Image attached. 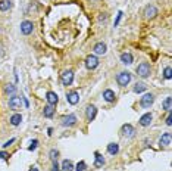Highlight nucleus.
I'll return each instance as SVG.
<instances>
[{
  "mask_svg": "<svg viewBox=\"0 0 172 171\" xmlns=\"http://www.w3.org/2000/svg\"><path fill=\"white\" fill-rule=\"evenodd\" d=\"M152 120H153V115L150 114V112H147V114H144L141 118H140V126H143V127L150 126Z\"/></svg>",
  "mask_w": 172,
  "mask_h": 171,
  "instance_id": "nucleus-14",
  "label": "nucleus"
},
{
  "mask_svg": "<svg viewBox=\"0 0 172 171\" xmlns=\"http://www.w3.org/2000/svg\"><path fill=\"white\" fill-rule=\"evenodd\" d=\"M33 30H34V24L31 22V21H24V22L21 24V33H22L24 35H29L33 33Z\"/></svg>",
  "mask_w": 172,
  "mask_h": 171,
  "instance_id": "nucleus-7",
  "label": "nucleus"
},
{
  "mask_svg": "<svg viewBox=\"0 0 172 171\" xmlns=\"http://www.w3.org/2000/svg\"><path fill=\"white\" fill-rule=\"evenodd\" d=\"M94 156H96L94 167H103V165H105V158H103V156H102V155H100L99 152H96Z\"/></svg>",
  "mask_w": 172,
  "mask_h": 171,
  "instance_id": "nucleus-22",
  "label": "nucleus"
},
{
  "mask_svg": "<svg viewBox=\"0 0 172 171\" xmlns=\"http://www.w3.org/2000/svg\"><path fill=\"white\" fill-rule=\"evenodd\" d=\"M150 71H152V68H150V65L147 62L140 63L138 67H137V74H138L140 77H143V78H147V77H149Z\"/></svg>",
  "mask_w": 172,
  "mask_h": 171,
  "instance_id": "nucleus-2",
  "label": "nucleus"
},
{
  "mask_svg": "<svg viewBox=\"0 0 172 171\" xmlns=\"http://www.w3.org/2000/svg\"><path fill=\"white\" fill-rule=\"evenodd\" d=\"M163 77H165L166 80H169V78L172 77V74H171V67H166V68H165V71H163Z\"/></svg>",
  "mask_w": 172,
  "mask_h": 171,
  "instance_id": "nucleus-30",
  "label": "nucleus"
},
{
  "mask_svg": "<svg viewBox=\"0 0 172 171\" xmlns=\"http://www.w3.org/2000/svg\"><path fill=\"white\" fill-rule=\"evenodd\" d=\"M3 55H5V52H3V49H2V47H0V58L3 56Z\"/></svg>",
  "mask_w": 172,
  "mask_h": 171,
  "instance_id": "nucleus-37",
  "label": "nucleus"
},
{
  "mask_svg": "<svg viewBox=\"0 0 172 171\" xmlns=\"http://www.w3.org/2000/svg\"><path fill=\"white\" fill-rule=\"evenodd\" d=\"M97 65H99V59H97V56H94V55H88V56L85 58V67H87L88 69L97 68Z\"/></svg>",
  "mask_w": 172,
  "mask_h": 171,
  "instance_id": "nucleus-6",
  "label": "nucleus"
},
{
  "mask_svg": "<svg viewBox=\"0 0 172 171\" xmlns=\"http://www.w3.org/2000/svg\"><path fill=\"white\" fill-rule=\"evenodd\" d=\"M153 102H155V96L152 95V93H147V95H144V96L141 97V100H140V105L143 106V108H150L152 105H153Z\"/></svg>",
  "mask_w": 172,
  "mask_h": 171,
  "instance_id": "nucleus-3",
  "label": "nucleus"
},
{
  "mask_svg": "<svg viewBox=\"0 0 172 171\" xmlns=\"http://www.w3.org/2000/svg\"><path fill=\"white\" fill-rule=\"evenodd\" d=\"M21 121H22V117L21 114H15L11 117V124L12 126H19L21 124Z\"/></svg>",
  "mask_w": 172,
  "mask_h": 171,
  "instance_id": "nucleus-23",
  "label": "nucleus"
},
{
  "mask_svg": "<svg viewBox=\"0 0 172 171\" xmlns=\"http://www.w3.org/2000/svg\"><path fill=\"white\" fill-rule=\"evenodd\" d=\"M37 145H38V140H33V142H31V146L28 148V150H35Z\"/></svg>",
  "mask_w": 172,
  "mask_h": 171,
  "instance_id": "nucleus-31",
  "label": "nucleus"
},
{
  "mask_svg": "<svg viewBox=\"0 0 172 171\" xmlns=\"http://www.w3.org/2000/svg\"><path fill=\"white\" fill-rule=\"evenodd\" d=\"M5 91L7 93V95H13V93L16 91V87H15L13 84H7L6 86V89H5Z\"/></svg>",
  "mask_w": 172,
  "mask_h": 171,
  "instance_id": "nucleus-27",
  "label": "nucleus"
},
{
  "mask_svg": "<svg viewBox=\"0 0 172 171\" xmlns=\"http://www.w3.org/2000/svg\"><path fill=\"white\" fill-rule=\"evenodd\" d=\"M96 115H97V109H96V106L94 105H88L87 109H85V117H87V120L93 121L96 118Z\"/></svg>",
  "mask_w": 172,
  "mask_h": 171,
  "instance_id": "nucleus-8",
  "label": "nucleus"
},
{
  "mask_svg": "<svg viewBox=\"0 0 172 171\" xmlns=\"http://www.w3.org/2000/svg\"><path fill=\"white\" fill-rule=\"evenodd\" d=\"M116 81H118V84L121 86V87H125V86H128V83L131 81V74H129L128 71H122V72H119V74H118Z\"/></svg>",
  "mask_w": 172,
  "mask_h": 171,
  "instance_id": "nucleus-1",
  "label": "nucleus"
},
{
  "mask_svg": "<svg viewBox=\"0 0 172 171\" xmlns=\"http://www.w3.org/2000/svg\"><path fill=\"white\" fill-rule=\"evenodd\" d=\"M11 7H12V0H2L0 2V11L2 12L9 11Z\"/></svg>",
  "mask_w": 172,
  "mask_h": 171,
  "instance_id": "nucleus-20",
  "label": "nucleus"
},
{
  "mask_svg": "<svg viewBox=\"0 0 172 171\" xmlns=\"http://www.w3.org/2000/svg\"><path fill=\"white\" fill-rule=\"evenodd\" d=\"M62 83H63V86H71L74 81V72L71 71V69H68V71H63L62 72Z\"/></svg>",
  "mask_w": 172,
  "mask_h": 171,
  "instance_id": "nucleus-5",
  "label": "nucleus"
},
{
  "mask_svg": "<svg viewBox=\"0 0 172 171\" xmlns=\"http://www.w3.org/2000/svg\"><path fill=\"white\" fill-rule=\"evenodd\" d=\"M9 108L15 109V111H16V109H21L22 108V97L15 96V95H13V96L9 99Z\"/></svg>",
  "mask_w": 172,
  "mask_h": 171,
  "instance_id": "nucleus-4",
  "label": "nucleus"
},
{
  "mask_svg": "<svg viewBox=\"0 0 172 171\" xmlns=\"http://www.w3.org/2000/svg\"><path fill=\"white\" fill-rule=\"evenodd\" d=\"M121 62L124 65H131L133 63V55L131 53H122L121 55Z\"/></svg>",
  "mask_w": 172,
  "mask_h": 171,
  "instance_id": "nucleus-17",
  "label": "nucleus"
},
{
  "mask_svg": "<svg viewBox=\"0 0 172 171\" xmlns=\"http://www.w3.org/2000/svg\"><path fill=\"white\" fill-rule=\"evenodd\" d=\"M162 106H163V109H165L166 112H171V97H166V99L163 100V103H162Z\"/></svg>",
  "mask_w": 172,
  "mask_h": 171,
  "instance_id": "nucleus-26",
  "label": "nucleus"
},
{
  "mask_svg": "<svg viewBox=\"0 0 172 171\" xmlns=\"http://www.w3.org/2000/svg\"><path fill=\"white\" fill-rule=\"evenodd\" d=\"M52 171H59V165H57V162L56 161H53V170Z\"/></svg>",
  "mask_w": 172,
  "mask_h": 171,
  "instance_id": "nucleus-35",
  "label": "nucleus"
},
{
  "mask_svg": "<svg viewBox=\"0 0 172 171\" xmlns=\"http://www.w3.org/2000/svg\"><path fill=\"white\" fill-rule=\"evenodd\" d=\"M15 142V139H11V140H9V142H6L5 145H3V148H7V146H9V145H12V143Z\"/></svg>",
  "mask_w": 172,
  "mask_h": 171,
  "instance_id": "nucleus-36",
  "label": "nucleus"
},
{
  "mask_svg": "<svg viewBox=\"0 0 172 171\" xmlns=\"http://www.w3.org/2000/svg\"><path fill=\"white\" fill-rule=\"evenodd\" d=\"M106 49H107V47H106V44H105V43H102V41H100V43H97V44L94 46V52L97 53V55H105Z\"/></svg>",
  "mask_w": 172,
  "mask_h": 171,
  "instance_id": "nucleus-18",
  "label": "nucleus"
},
{
  "mask_svg": "<svg viewBox=\"0 0 172 171\" xmlns=\"http://www.w3.org/2000/svg\"><path fill=\"white\" fill-rule=\"evenodd\" d=\"M146 89H147V86L144 83H137V84L134 86V93H143Z\"/></svg>",
  "mask_w": 172,
  "mask_h": 171,
  "instance_id": "nucleus-25",
  "label": "nucleus"
},
{
  "mask_svg": "<svg viewBox=\"0 0 172 171\" xmlns=\"http://www.w3.org/2000/svg\"><path fill=\"white\" fill-rule=\"evenodd\" d=\"M57 155H59V152H57L56 149H52V150H50V159L57 161Z\"/></svg>",
  "mask_w": 172,
  "mask_h": 171,
  "instance_id": "nucleus-29",
  "label": "nucleus"
},
{
  "mask_svg": "<svg viewBox=\"0 0 172 171\" xmlns=\"http://www.w3.org/2000/svg\"><path fill=\"white\" fill-rule=\"evenodd\" d=\"M72 170H74L72 161L65 159L63 162H62V170H59V171H72Z\"/></svg>",
  "mask_w": 172,
  "mask_h": 171,
  "instance_id": "nucleus-19",
  "label": "nucleus"
},
{
  "mask_svg": "<svg viewBox=\"0 0 172 171\" xmlns=\"http://www.w3.org/2000/svg\"><path fill=\"white\" fill-rule=\"evenodd\" d=\"M43 114H44L46 118H52L53 117V114H55V109H53V106L52 105H47L44 108V111H43Z\"/></svg>",
  "mask_w": 172,
  "mask_h": 171,
  "instance_id": "nucleus-24",
  "label": "nucleus"
},
{
  "mask_svg": "<svg viewBox=\"0 0 172 171\" xmlns=\"http://www.w3.org/2000/svg\"><path fill=\"white\" fill-rule=\"evenodd\" d=\"M75 122H77V117L74 114L66 115V117L62 118V126H65V127H71V126H74Z\"/></svg>",
  "mask_w": 172,
  "mask_h": 171,
  "instance_id": "nucleus-9",
  "label": "nucleus"
},
{
  "mask_svg": "<svg viewBox=\"0 0 172 171\" xmlns=\"http://www.w3.org/2000/svg\"><path fill=\"white\" fill-rule=\"evenodd\" d=\"M46 99H47L49 105H52V106H56V103L59 102V97H57V95H56L55 91H47Z\"/></svg>",
  "mask_w": 172,
  "mask_h": 171,
  "instance_id": "nucleus-11",
  "label": "nucleus"
},
{
  "mask_svg": "<svg viewBox=\"0 0 172 171\" xmlns=\"http://www.w3.org/2000/svg\"><path fill=\"white\" fill-rule=\"evenodd\" d=\"M121 131H122L124 136H127V137H133L134 134H135V130H134V127L131 126V124H125V126H122Z\"/></svg>",
  "mask_w": 172,
  "mask_h": 171,
  "instance_id": "nucleus-13",
  "label": "nucleus"
},
{
  "mask_svg": "<svg viewBox=\"0 0 172 171\" xmlns=\"http://www.w3.org/2000/svg\"><path fill=\"white\" fill-rule=\"evenodd\" d=\"M166 124H168V126H171V124H172V117H171V112H169V114H168V118H166Z\"/></svg>",
  "mask_w": 172,
  "mask_h": 171,
  "instance_id": "nucleus-33",
  "label": "nucleus"
},
{
  "mask_svg": "<svg viewBox=\"0 0 172 171\" xmlns=\"http://www.w3.org/2000/svg\"><path fill=\"white\" fill-rule=\"evenodd\" d=\"M144 15L146 18H155L156 15H157V9H156V6L153 5H149V6H146V9H144Z\"/></svg>",
  "mask_w": 172,
  "mask_h": 171,
  "instance_id": "nucleus-12",
  "label": "nucleus"
},
{
  "mask_svg": "<svg viewBox=\"0 0 172 171\" xmlns=\"http://www.w3.org/2000/svg\"><path fill=\"white\" fill-rule=\"evenodd\" d=\"M103 97H105L106 102H113L115 100V91L111 90V89H106L105 91H103Z\"/></svg>",
  "mask_w": 172,
  "mask_h": 171,
  "instance_id": "nucleus-16",
  "label": "nucleus"
},
{
  "mask_svg": "<svg viewBox=\"0 0 172 171\" xmlns=\"http://www.w3.org/2000/svg\"><path fill=\"white\" fill-rule=\"evenodd\" d=\"M159 145H161V146H169V145H171V133L162 134V137L159 139Z\"/></svg>",
  "mask_w": 172,
  "mask_h": 171,
  "instance_id": "nucleus-15",
  "label": "nucleus"
},
{
  "mask_svg": "<svg viewBox=\"0 0 172 171\" xmlns=\"http://www.w3.org/2000/svg\"><path fill=\"white\" fill-rule=\"evenodd\" d=\"M107 152L111 155H116L119 152V146H118V143H109L107 145Z\"/></svg>",
  "mask_w": 172,
  "mask_h": 171,
  "instance_id": "nucleus-21",
  "label": "nucleus"
},
{
  "mask_svg": "<svg viewBox=\"0 0 172 171\" xmlns=\"http://www.w3.org/2000/svg\"><path fill=\"white\" fill-rule=\"evenodd\" d=\"M29 171H38V168H37V167H33V168H31Z\"/></svg>",
  "mask_w": 172,
  "mask_h": 171,
  "instance_id": "nucleus-38",
  "label": "nucleus"
},
{
  "mask_svg": "<svg viewBox=\"0 0 172 171\" xmlns=\"http://www.w3.org/2000/svg\"><path fill=\"white\" fill-rule=\"evenodd\" d=\"M0 159H7V154L6 152H0Z\"/></svg>",
  "mask_w": 172,
  "mask_h": 171,
  "instance_id": "nucleus-34",
  "label": "nucleus"
},
{
  "mask_svg": "<svg viewBox=\"0 0 172 171\" xmlns=\"http://www.w3.org/2000/svg\"><path fill=\"white\" fill-rule=\"evenodd\" d=\"M85 168H87V165H85L84 161H79V162L77 164V167H75V170L77 171H85Z\"/></svg>",
  "mask_w": 172,
  "mask_h": 171,
  "instance_id": "nucleus-28",
  "label": "nucleus"
},
{
  "mask_svg": "<svg viewBox=\"0 0 172 171\" xmlns=\"http://www.w3.org/2000/svg\"><path fill=\"white\" fill-rule=\"evenodd\" d=\"M66 100H68V103H71V105H77L78 100H79L78 91H69L66 95Z\"/></svg>",
  "mask_w": 172,
  "mask_h": 171,
  "instance_id": "nucleus-10",
  "label": "nucleus"
},
{
  "mask_svg": "<svg viewBox=\"0 0 172 171\" xmlns=\"http://www.w3.org/2000/svg\"><path fill=\"white\" fill-rule=\"evenodd\" d=\"M121 16H122V12H119V13H118V16H116V21H115V27H116L118 24H119V21H121Z\"/></svg>",
  "mask_w": 172,
  "mask_h": 171,
  "instance_id": "nucleus-32",
  "label": "nucleus"
}]
</instances>
